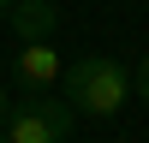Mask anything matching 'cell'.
I'll use <instances>...</instances> for the list:
<instances>
[{"label":"cell","instance_id":"obj_1","mask_svg":"<svg viewBox=\"0 0 149 143\" xmlns=\"http://www.w3.org/2000/svg\"><path fill=\"white\" fill-rule=\"evenodd\" d=\"M66 90H72V107H78V113L113 119L119 107H125V95L137 90V78H131L119 60L90 54V60H78V66H66Z\"/></svg>","mask_w":149,"mask_h":143},{"label":"cell","instance_id":"obj_2","mask_svg":"<svg viewBox=\"0 0 149 143\" xmlns=\"http://www.w3.org/2000/svg\"><path fill=\"white\" fill-rule=\"evenodd\" d=\"M72 119H78V107L72 101H24L6 113V137L12 143H66L72 137Z\"/></svg>","mask_w":149,"mask_h":143},{"label":"cell","instance_id":"obj_3","mask_svg":"<svg viewBox=\"0 0 149 143\" xmlns=\"http://www.w3.org/2000/svg\"><path fill=\"white\" fill-rule=\"evenodd\" d=\"M6 24L18 30V42H54V30H60V6H54V0H18Z\"/></svg>","mask_w":149,"mask_h":143},{"label":"cell","instance_id":"obj_4","mask_svg":"<svg viewBox=\"0 0 149 143\" xmlns=\"http://www.w3.org/2000/svg\"><path fill=\"white\" fill-rule=\"evenodd\" d=\"M60 72H66V60L54 54V42H24L18 48V78L30 83V90H48Z\"/></svg>","mask_w":149,"mask_h":143},{"label":"cell","instance_id":"obj_5","mask_svg":"<svg viewBox=\"0 0 149 143\" xmlns=\"http://www.w3.org/2000/svg\"><path fill=\"white\" fill-rule=\"evenodd\" d=\"M131 78H137V95H143V101H149V54L137 60V72H131Z\"/></svg>","mask_w":149,"mask_h":143},{"label":"cell","instance_id":"obj_6","mask_svg":"<svg viewBox=\"0 0 149 143\" xmlns=\"http://www.w3.org/2000/svg\"><path fill=\"white\" fill-rule=\"evenodd\" d=\"M12 6H18V0H0V24H6V18H12Z\"/></svg>","mask_w":149,"mask_h":143},{"label":"cell","instance_id":"obj_7","mask_svg":"<svg viewBox=\"0 0 149 143\" xmlns=\"http://www.w3.org/2000/svg\"><path fill=\"white\" fill-rule=\"evenodd\" d=\"M6 113H12V107H6V90H0V125H6Z\"/></svg>","mask_w":149,"mask_h":143},{"label":"cell","instance_id":"obj_8","mask_svg":"<svg viewBox=\"0 0 149 143\" xmlns=\"http://www.w3.org/2000/svg\"><path fill=\"white\" fill-rule=\"evenodd\" d=\"M0 143H12V137H6V131H0Z\"/></svg>","mask_w":149,"mask_h":143}]
</instances>
